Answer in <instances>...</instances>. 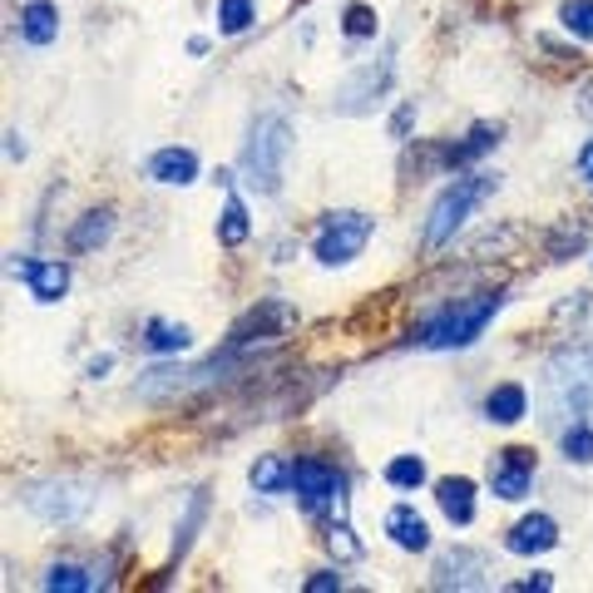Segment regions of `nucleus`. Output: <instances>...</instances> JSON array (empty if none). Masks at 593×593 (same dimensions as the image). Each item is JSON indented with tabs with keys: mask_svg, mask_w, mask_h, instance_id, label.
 <instances>
[{
	"mask_svg": "<svg viewBox=\"0 0 593 593\" xmlns=\"http://www.w3.org/2000/svg\"><path fill=\"white\" fill-rule=\"evenodd\" d=\"M484 583H490V559L480 549H450L430 569V589H484Z\"/></svg>",
	"mask_w": 593,
	"mask_h": 593,
	"instance_id": "1a4fd4ad",
	"label": "nucleus"
},
{
	"mask_svg": "<svg viewBox=\"0 0 593 593\" xmlns=\"http://www.w3.org/2000/svg\"><path fill=\"white\" fill-rule=\"evenodd\" d=\"M144 351H154V356L188 351V326L183 322H168V316H154V322L144 326Z\"/></svg>",
	"mask_w": 593,
	"mask_h": 593,
	"instance_id": "4be33fe9",
	"label": "nucleus"
},
{
	"mask_svg": "<svg viewBox=\"0 0 593 593\" xmlns=\"http://www.w3.org/2000/svg\"><path fill=\"white\" fill-rule=\"evenodd\" d=\"M292 490L296 500H302V510L322 514V510H346V474L336 470V465L316 460V455H302V460L292 465Z\"/></svg>",
	"mask_w": 593,
	"mask_h": 593,
	"instance_id": "423d86ee",
	"label": "nucleus"
},
{
	"mask_svg": "<svg viewBox=\"0 0 593 593\" xmlns=\"http://www.w3.org/2000/svg\"><path fill=\"white\" fill-rule=\"evenodd\" d=\"M376 217L356 213V208H342V213H326L312 233V257L322 267H346L351 257H361V247L371 243Z\"/></svg>",
	"mask_w": 593,
	"mask_h": 593,
	"instance_id": "39448f33",
	"label": "nucleus"
},
{
	"mask_svg": "<svg viewBox=\"0 0 593 593\" xmlns=\"http://www.w3.org/2000/svg\"><path fill=\"white\" fill-rule=\"evenodd\" d=\"M385 534H391V544L395 549H405V553L430 549V524L415 514V504H395V510L385 514Z\"/></svg>",
	"mask_w": 593,
	"mask_h": 593,
	"instance_id": "dca6fc26",
	"label": "nucleus"
},
{
	"mask_svg": "<svg viewBox=\"0 0 593 593\" xmlns=\"http://www.w3.org/2000/svg\"><path fill=\"white\" fill-rule=\"evenodd\" d=\"M524 415H529V391H524L519 381H504V385H494V391L484 395V421L519 425Z\"/></svg>",
	"mask_w": 593,
	"mask_h": 593,
	"instance_id": "6ab92c4d",
	"label": "nucleus"
},
{
	"mask_svg": "<svg viewBox=\"0 0 593 593\" xmlns=\"http://www.w3.org/2000/svg\"><path fill=\"white\" fill-rule=\"evenodd\" d=\"M40 583L55 589V593H89V589H99V579H94V573H85L79 563H49Z\"/></svg>",
	"mask_w": 593,
	"mask_h": 593,
	"instance_id": "b1692460",
	"label": "nucleus"
},
{
	"mask_svg": "<svg viewBox=\"0 0 593 593\" xmlns=\"http://www.w3.org/2000/svg\"><path fill=\"white\" fill-rule=\"evenodd\" d=\"M494 188H500V174H460L455 178V183L430 203V217H425V247L450 243V237L470 223L474 208H480L484 198H494Z\"/></svg>",
	"mask_w": 593,
	"mask_h": 593,
	"instance_id": "20e7f679",
	"label": "nucleus"
},
{
	"mask_svg": "<svg viewBox=\"0 0 593 593\" xmlns=\"http://www.w3.org/2000/svg\"><path fill=\"white\" fill-rule=\"evenodd\" d=\"M203 514H208V494L198 490L193 500H188V519L178 524V539H174V553H188V544H193V534H198V524H203Z\"/></svg>",
	"mask_w": 593,
	"mask_h": 593,
	"instance_id": "7c9ffc66",
	"label": "nucleus"
},
{
	"mask_svg": "<svg viewBox=\"0 0 593 593\" xmlns=\"http://www.w3.org/2000/svg\"><path fill=\"white\" fill-rule=\"evenodd\" d=\"M559 20L573 40H593V0H563Z\"/></svg>",
	"mask_w": 593,
	"mask_h": 593,
	"instance_id": "c85d7f7f",
	"label": "nucleus"
},
{
	"mask_svg": "<svg viewBox=\"0 0 593 593\" xmlns=\"http://www.w3.org/2000/svg\"><path fill=\"white\" fill-rule=\"evenodd\" d=\"M10 272L30 287L35 302H59V296L69 292V267L59 262V257H25V262H15Z\"/></svg>",
	"mask_w": 593,
	"mask_h": 593,
	"instance_id": "9b49d317",
	"label": "nucleus"
},
{
	"mask_svg": "<svg viewBox=\"0 0 593 593\" xmlns=\"http://www.w3.org/2000/svg\"><path fill=\"white\" fill-rule=\"evenodd\" d=\"M5 154H10V164H20V158H25V138H20L15 128L5 134Z\"/></svg>",
	"mask_w": 593,
	"mask_h": 593,
	"instance_id": "c9c22d12",
	"label": "nucleus"
},
{
	"mask_svg": "<svg viewBox=\"0 0 593 593\" xmlns=\"http://www.w3.org/2000/svg\"><path fill=\"white\" fill-rule=\"evenodd\" d=\"M534 484V450H524V445H510V450H500L490 460V490L494 500H524Z\"/></svg>",
	"mask_w": 593,
	"mask_h": 593,
	"instance_id": "9d476101",
	"label": "nucleus"
},
{
	"mask_svg": "<svg viewBox=\"0 0 593 593\" xmlns=\"http://www.w3.org/2000/svg\"><path fill=\"white\" fill-rule=\"evenodd\" d=\"M376 30H381V20H376L371 5H346L342 10V35L346 40H376Z\"/></svg>",
	"mask_w": 593,
	"mask_h": 593,
	"instance_id": "cd10ccee",
	"label": "nucleus"
},
{
	"mask_svg": "<svg viewBox=\"0 0 593 593\" xmlns=\"http://www.w3.org/2000/svg\"><path fill=\"white\" fill-rule=\"evenodd\" d=\"M385 484H391V490H421L425 484V460L421 455H395V460L385 465Z\"/></svg>",
	"mask_w": 593,
	"mask_h": 593,
	"instance_id": "a878e982",
	"label": "nucleus"
},
{
	"mask_svg": "<svg viewBox=\"0 0 593 593\" xmlns=\"http://www.w3.org/2000/svg\"><path fill=\"white\" fill-rule=\"evenodd\" d=\"M579 174L589 178V188H593V138H589V144H583V148H579Z\"/></svg>",
	"mask_w": 593,
	"mask_h": 593,
	"instance_id": "e433bc0d",
	"label": "nucleus"
},
{
	"mask_svg": "<svg viewBox=\"0 0 593 593\" xmlns=\"http://www.w3.org/2000/svg\"><path fill=\"white\" fill-rule=\"evenodd\" d=\"M109 366H114V356H94V361H89V376H94V381H99V376H104Z\"/></svg>",
	"mask_w": 593,
	"mask_h": 593,
	"instance_id": "4c0bfd02",
	"label": "nucleus"
},
{
	"mask_svg": "<svg viewBox=\"0 0 593 593\" xmlns=\"http://www.w3.org/2000/svg\"><path fill=\"white\" fill-rule=\"evenodd\" d=\"M253 20H257L253 0H217V30H223V35H243Z\"/></svg>",
	"mask_w": 593,
	"mask_h": 593,
	"instance_id": "bb28decb",
	"label": "nucleus"
},
{
	"mask_svg": "<svg viewBox=\"0 0 593 593\" xmlns=\"http://www.w3.org/2000/svg\"><path fill=\"white\" fill-rule=\"evenodd\" d=\"M549 421L579 425L593 421V346H559L544 361V391H539Z\"/></svg>",
	"mask_w": 593,
	"mask_h": 593,
	"instance_id": "f257e3e1",
	"label": "nucleus"
},
{
	"mask_svg": "<svg viewBox=\"0 0 593 593\" xmlns=\"http://www.w3.org/2000/svg\"><path fill=\"white\" fill-rule=\"evenodd\" d=\"M247 480H253L257 494H282V490H292V465H287L282 455H257Z\"/></svg>",
	"mask_w": 593,
	"mask_h": 593,
	"instance_id": "412c9836",
	"label": "nucleus"
},
{
	"mask_svg": "<svg viewBox=\"0 0 593 593\" xmlns=\"http://www.w3.org/2000/svg\"><path fill=\"white\" fill-rule=\"evenodd\" d=\"M411 119H415V99H405V104L395 109V119H391V138H405V128H411Z\"/></svg>",
	"mask_w": 593,
	"mask_h": 593,
	"instance_id": "72a5a7b5",
	"label": "nucleus"
},
{
	"mask_svg": "<svg viewBox=\"0 0 593 593\" xmlns=\"http://www.w3.org/2000/svg\"><path fill=\"white\" fill-rule=\"evenodd\" d=\"M296 322V312L287 302H257L253 312L243 316V322L233 326V336H227V346H253L257 336H282L287 326Z\"/></svg>",
	"mask_w": 593,
	"mask_h": 593,
	"instance_id": "f8f14e48",
	"label": "nucleus"
},
{
	"mask_svg": "<svg viewBox=\"0 0 593 593\" xmlns=\"http://www.w3.org/2000/svg\"><path fill=\"white\" fill-rule=\"evenodd\" d=\"M559 450H563V460H569V465H593V421L563 425Z\"/></svg>",
	"mask_w": 593,
	"mask_h": 593,
	"instance_id": "393cba45",
	"label": "nucleus"
},
{
	"mask_svg": "<svg viewBox=\"0 0 593 593\" xmlns=\"http://www.w3.org/2000/svg\"><path fill=\"white\" fill-rule=\"evenodd\" d=\"M326 549H332L336 559H361V544L351 539V524H332V534H326Z\"/></svg>",
	"mask_w": 593,
	"mask_h": 593,
	"instance_id": "2f4dec72",
	"label": "nucleus"
},
{
	"mask_svg": "<svg viewBox=\"0 0 593 593\" xmlns=\"http://www.w3.org/2000/svg\"><path fill=\"white\" fill-rule=\"evenodd\" d=\"M144 174L154 178V183H168V188H188L198 178V154L193 148H158L154 158L144 164Z\"/></svg>",
	"mask_w": 593,
	"mask_h": 593,
	"instance_id": "4468645a",
	"label": "nucleus"
},
{
	"mask_svg": "<svg viewBox=\"0 0 593 593\" xmlns=\"http://www.w3.org/2000/svg\"><path fill=\"white\" fill-rule=\"evenodd\" d=\"M500 306H504L500 287H494V292L460 296V302L440 306L435 316H425V322L415 326V346H425V351H465V346H474L484 336V326L500 316Z\"/></svg>",
	"mask_w": 593,
	"mask_h": 593,
	"instance_id": "f03ea898",
	"label": "nucleus"
},
{
	"mask_svg": "<svg viewBox=\"0 0 593 593\" xmlns=\"http://www.w3.org/2000/svg\"><path fill=\"white\" fill-rule=\"evenodd\" d=\"M435 504H440V514L450 524H470L474 519V480L470 474H445V480H435Z\"/></svg>",
	"mask_w": 593,
	"mask_h": 593,
	"instance_id": "2eb2a0df",
	"label": "nucleus"
},
{
	"mask_svg": "<svg viewBox=\"0 0 593 593\" xmlns=\"http://www.w3.org/2000/svg\"><path fill=\"white\" fill-rule=\"evenodd\" d=\"M20 40L25 45H55L59 40V10L49 5V0H25L20 5Z\"/></svg>",
	"mask_w": 593,
	"mask_h": 593,
	"instance_id": "f3484780",
	"label": "nucleus"
},
{
	"mask_svg": "<svg viewBox=\"0 0 593 593\" xmlns=\"http://www.w3.org/2000/svg\"><path fill=\"white\" fill-rule=\"evenodd\" d=\"M583 243H589V227H583V223H563L559 233L549 237V257H553V262H563V257L583 253Z\"/></svg>",
	"mask_w": 593,
	"mask_h": 593,
	"instance_id": "c756f323",
	"label": "nucleus"
},
{
	"mask_svg": "<svg viewBox=\"0 0 593 593\" xmlns=\"http://www.w3.org/2000/svg\"><path fill=\"white\" fill-rule=\"evenodd\" d=\"M287 158H292V124L282 114H262L253 128H247V144H243V168L247 188L257 193H277L282 188V174H287Z\"/></svg>",
	"mask_w": 593,
	"mask_h": 593,
	"instance_id": "7ed1b4c3",
	"label": "nucleus"
},
{
	"mask_svg": "<svg viewBox=\"0 0 593 593\" xmlns=\"http://www.w3.org/2000/svg\"><path fill=\"white\" fill-rule=\"evenodd\" d=\"M247 233H253V223H247V203H243V198H227L223 217H217V243H223V247H243Z\"/></svg>",
	"mask_w": 593,
	"mask_h": 593,
	"instance_id": "5701e85b",
	"label": "nucleus"
},
{
	"mask_svg": "<svg viewBox=\"0 0 593 593\" xmlns=\"http://www.w3.org/2000/svg\"><path fill=\"white\" fill-rule=\"evenodd\" d=\"M302 589H306V593H336V589H342V573L322 569V573H312V579H306Z\"/></svg>",
	"mask_w": 593,
	"mask_h": 593,
	"instance_id": "473e14b6",
	"label": "nucleus"
},
{
	"mask_svg": "<svg viewBox=\"0 0 593 593\" xmlns=\"http://www.w3.org/2000/svg\"><path fill=\"white\" fill-rule=\"evenodd\" d=\"M494 144H500V124H474L470 134L460 138V144H445L440 154H435V164H445V168H465V164H474L480 154H490Z\"/></svg>",
	"mask_w": 593,
	"mask_h": 593,
	"instance_id": "a211bd4d",
	"label": "nucleus"
},
{
	"mask_svg": "<svg viewBox=\"0 0 593 593\" xmlns=\"http://www.w3.org/2000/svg\"><path fill=\"white\" fill-rule=\"evenodd\" d=\"M25 504H30V514H40L45 524H75L89 514L94 494L79 480H40L25 490Z\"/></svg>",
	"mask_w": 593,
	"mask_h": 593,
	"instance_id": "0eeeda50",
	"label": "nucleus"
},
{
	"mask_svg": "<svg viewBox=\"0 0 593 593\" xmlns=\"http://www.w3.org/2000/svg\"><path fill=\"white\" fill-rule=\"evenodd\" d=\"M391 75H395L391 55H385L381 65L371 59V65L351 69V75H346V85L336 89V109H342V114H366V109H371V99H381V94H385Z\"/></svg>",
	"mask_w": 593,
	"mask_h": 593,
	"instance_id": "6e6552de",
	"label": "nucleus"
},
{
	"mask_svg": "<svg viewBox=\"0 0 593 593\" xmlns=\"http://www.w3.org/2000/svg\"><path fill=\"white\" fill-rule=\"evenodd\" d=\"M559 544V524L549 514H524L510 534H504V549L519 553V559H534V553H549Z\"/></svg>",
	"mask_w": 593,
	"mask_h": 593,
	"instance_id": "ddd939ff",
	"label": "nucleus"
},
{
	"mask_svg": "<svg viewBox=\"0 0 593 593\" xmlns=\"http://www.w3.org/2000/svg\"><path fill=\"white\" fill-rule=\"evenodd\" d=\"M109 233H114V213H109V208H94V213H85L69 227V247H75V253H94L99 243H109Z\"/></svg>",
	"mask_w": 593,
	"mask_h": 593,
	"instance_id": "aec40b11",
	"label": "nucleus"
},
{
	"mask_svg": "<svg viewBox=\"0 0 593 593\" xmlns=\"http://www.w3.org/2000/svg\"><path fill=\"white\" fill-rule=\"evenodd\" d=\"M510 589H519V593H529V589H553V579H549V573H534V579H519V583H510Z\"/></svg>",
	"mask_w": 593,
	"mask_h": 593,
	"instance_id": "f704fd0d",
	"label": "nucleus"
}]
</instances>
